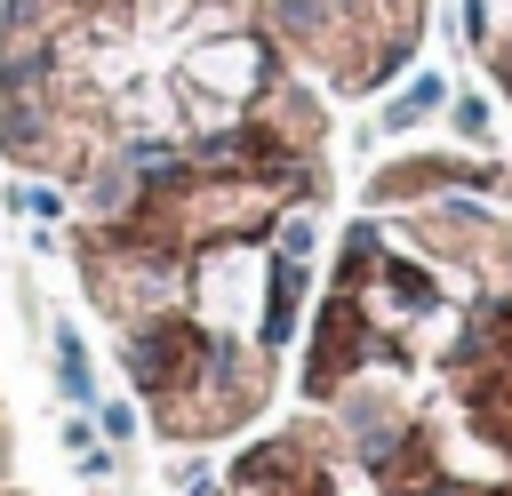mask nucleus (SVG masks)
Segmentation results:
<instances>
[{
    "label": "nucleus",
    "instance_id": "nucleus-3",
    "mask_svg": "<svg viewBox=\"0 0 512 496\" xmlns=\"http://www.w3.org/2000/svg\"><path fill=\"white\" fill-rule=\"evenodd\" d=\"M432 0H0V160L64 200L344 112L416 72Z\"/></svg>",
    "mask_w": 512,
    "mask_h": 496
},
{
    "label": "nucleus",
    "instance_id": "nucleus-1",
    "mask_svg": "<svg viewBox=\"0 0 512 496\" xmlns=\"http://www.w3.org/2000/svg\"><path fill=\"white\" fill-rule=\"evenodd\" d=\"M200 496H512V152L360 176L288 392Z\"/></svg>",
    "mask_w": 512,
    "mask_h": 496
},
{
    "label": "nucleus",
    "instance_id": "nucleus-4",
    "mask_svg": "<svg viewBox=\"0 0 512 496\" xmlns=\"http://www.w3.org/2000/svg\"><path fill=\"white\" fill-rule=\"evenodd\" d=\"M456 24H464V56L472 72L496 88V104L512 112V0H456Z\"/></svg>",
    "mask_w": 512,
    "mask_h": 496
},
{
    "label": "nucleus",
    "instance_id": "nucleus-2",
    "mask_svg": "<svg viewBox=\"0 0 512 496\" xmlns=\"http://www.w3.org/2000/svg\"><path fill=\"white\" fill-rule=\"evenodd\" d=\"M336 192V112H296L72 200L64 256L152 440L232 448L280 408Z\"/></svg>",
    "mask_w": 512,
    "mask_h": 496
},
{
    "label": "nucleus",
    "instance_id": "nucleus-5",
    "mask_svg": "<svg viewBox=\"0 0 512 496\" xmlns=\"http://www.w3.org/2000/svg\"><path fill=\"white\" fill-rule=\"evenodd\" d=\"M0 496H32V480L16 472V424H8V400H0Z\"/></svg>",
    "mask_w": 512,
    "mask_h": 496
}]
</instances>
